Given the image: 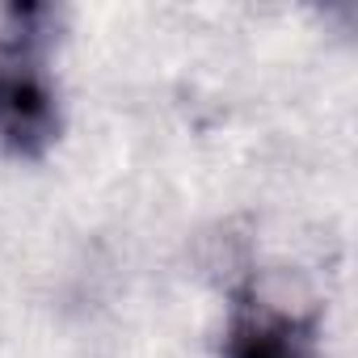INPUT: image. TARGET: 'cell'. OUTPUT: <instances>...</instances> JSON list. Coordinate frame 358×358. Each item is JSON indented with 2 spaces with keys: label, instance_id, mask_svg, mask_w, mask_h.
<instances>
[{
  "label": "cell",
  "instance_id": "1",
  "mask_svg": "<svg viewBox=\"0 0 358 358\" xmlns=\"http://www.w3.org/2000/svg\"><path fill=\"white\" fill-rule=\"evenodd\" d=\"M55 9L9 5L0 13V148L43 160L59 139V97L43 68Z\"/></svg>",
  "mask_w": 358,
  "mask_h": 358
},
{
  "label": "cell",
  "instance_id": "2",
  "mask_svg": "<svg viewBox=\"0 0 358 358\" xmlns=\"http://www.w3.org/2000/svg\"><path fill=\"white\" fill-rule=\"evenodd\" d=\"M224 358H320L316 316L308 308H291L287 295H274L253 278L245 291H236Z\"/></svg>",
  "mask_w": 358,
  "mask_h": 358
}]
</instances>
